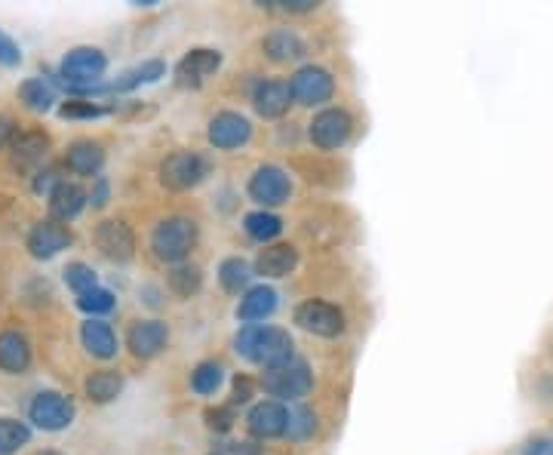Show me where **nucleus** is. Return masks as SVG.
Listing matches in <instances>:
<instances>
[{"instance_id":"f257e3e1","label":"nucleus","mask_w":553,"mask_h":455,"mask_svg":"<svg viewBox=\"0 0 553 455\" xmlns=\"http://www.w3.org/2000/svg\"><path fill=\"white\" fill-rule=\"evenodd\" d=\"M237 354L249 363H259L265 369L280 366L292 360V336L280 326H262V323H246L237 336Z\"/></svg>"},{"instance_id":"f03ea898","label":"nucleus","mask_w":553,"mask_h":455,"mask_svg":"<svg viewBox=\"0 0 553 455\" xmlns=\"http://www.w3.org/2000/svg\"><path fill=\"white\" fill-rule=\"evenodd\" d=\"M197 246V222L185 216H173L154 228L151 234V250L160 262L169 265H185L191 250Z\"/></svg>"},{"instance_id":"7ed1b4c3","label":"nucleus","mask_w":553,"mask_h":455,"mask_svg":"<svg viewBox=\"0 0 553 455\" xmlns=\"http://www.w3.org/2000/svg\"><path fill=\"white\" fill-rule=\"evenodd\" d=\"M262 388L265 394L277 397L280 400H302L311 388H314V372L305 360H286L280 366H271L265 369L262 376Z\"/></svg>"},{"instance_id":"20e7f679","label":"nucleus","mask_w":553,"mask_h":455,"mask_svg":"<svg viewBox=\"0 0 553 455\" xmlns=\"http://www.w3.org/2000/svg\"><path fill=\"white\" fill-rule=\"evenodd\" d=\"M105 71H108V59L96 47H77L62 59L65 84L68 90H77V93H93V87L99 84Z\"/></svg>"},{"instance_id":"39448f33","label":"nucleus","mask_w":553,"mask_h":455,"mask_svg":"<svg viewBox=\"0 0 553 455\" xmlns=\"http://www.w3.org/2000/svg\"><path fill=\"white\" fill-rule=\"evenodd\" d=\"M209 176V160L194 151H176L160 163V182L169 191L197 188Z\"/></svg>"},{"instance_id":"423d86ee","label":"nucleus","mask_w":553,"mask_h":455,"mask_svg":"<svg viewBox=\"0 0 553 455\" xmlns=\"http://www.w3.org/2000/svg\"><path fill=\"white\" fill-rule=\"evenodd\" d=\"M289 93H292V102L299 105H326L335 93V80L326 68H317V65H305L292 74L289 80Z\"/></svg>"},{"instance_id":"0eeeda50","label":"nucleus","mask_w":553,"mask_h":455,"mask_svg":"<svg viewBox=\"0 0 553 455\" xmlns=\"http://www.w3.org/2000/svg\"><path fill=\"white\" fill-rule=\"evenodd\" d=\"M295 323H299L305 333L323 336V339H335L345 333V314L320 299H308L295 308Z\"/></svg>"},{"instance_id":"6e6552de","label":"nucleus","mask_w":553,"mask_h":455,"mask_svg":"<svg viewBox=\"0 0 553 455\" xmlns=\"http://www.w3.org/2000/svg\"><path fill=\"white\" fill-rule=\"evenodd\" d=\"M28 419L44 431H65L74 422V403L59 391H40L28 406Z\"/></svg>"},{"instance_id":"1a4fd4ad","label":"nucleus","mask_w":553,"mask_h":455,"mask_svg":"<svg viewBox=\"0 0 553 455\" xmlns=\"http://www.w3.org/2000/svg\"><path fill=\"white\" fill-rule=\"evenodd\" d=\"M354 133V120L348 111L342 108H326L320 111L314 120H311V142L320 148V151H335L342 148Z\"/></svg>"},{"instance_id":"9d476101","label":"nucleus","mask_w":553,"mask_h":455,"mask_svg":"<svg viewBox=\"0 0 553 455\" xmlns=\"http://www.w3.org/2000/svg\"><path fill=\"white\" fill-rule=\"evenodd\" d=\"M289 194H292V182H289L286 170L271 167V163L259 167L249 179V197L262 206H280L289 200Z\"/></svg>"},{"instance_id":"9b49d317","label":"nucleus","mask_w":553,"mask_h":455,"mask_svg":"<svg viewBox=\"0 0 553 455\" xmlns=\"http://www.w3.org/2000/svg\"><path fill=\"white\" fill-rule=\"evenodd\" d=\"M209 145L212 148H219V151H234L240 145L249 142L252 136V127H249V120L237 111H222L209 120Z\"/></svg>"},{"instance_id":"f8f14e48","label":"nucleus","mask_w":553,"mask_h":455,"mask_svg":"<svg viewBox=\"0 0 553 455\" xmlns=\"http://www.w3.org/2000/svg\"><path fill=\"white\" fill-rule=\"evenodd\" d=\"M96 246L99 253L111 262H130L136 256V237L126 222L108 219L96 228Z\"/></svg>"},{"instance_id":"ddd939ff","label":"nucleus","mask_w":553,"mask_h":455,"mask_svg":"<svg viewBox=\"0 0 553 455\" xmlns=\"http://www.w3.org/2000/svg\"><path fill=\"white\" fill-rule=\"evenodd\" d=\"M219 68H222V53H219V50H206V47L191 50V53L176 65V84H179L182 90H197V87H203V80H206L209 74H216Z\"/></svg>"},{"instance_id":"4468645a","label":"nucleus","mask_w":553,"mask_h":455,"mask_svg":"<svg viewBox=\"0 0 553 455\" xmlns=\"http://www.w3.org/2000/svg\"><path fill=\"white\" fill-rule=\"evenodd\" d=\"M286 425H289V409L277 400H265L259 406L249 409L246 416V428L252 437L259 440H274V437H283L286 434Z\"/></svg>"},{"instance_id":"2eb2a0df","label":"nucleus","mask_w":553,"mask_h":455,"mask_svg":"<svg viewBox=\"0 0 553 455\" xmlns=\"http://www.w3.org/2000/svg\"><path fill=\"white\" fill-rule=\"evenodd\" d=\"M71 231L62 225V222H53V219H47V222H37L34 228H31V234H28V253L34 256V259H53V256H59L62 250H68L71 246Z\"/></svg>"},{"instance_id":"dca6fc26","label":"nucleus","mask_w":553,"mask_h":455,"mask_svg":"<svg viewBox=\"0 0 553 455\" xmlns=\"http://www.w3.org/2000/svg\"><path fill=\"white\" fill-rule=\"evenodd\" d=\"M169 342V329L163 320H145V323H136L130 329V336H126V345L130 351L139 357V360H151L157 357Z\"/></svg>"},{"instance_id":"f3484780","label":"nucleus","mask_w":553,"mask_h":455,"mask_svg":"<svg viewBox=\"0 0 553 455\" xmlns=\"http://www.w3.org/2000/svg\"><path fill=\"white\" fill-rule=\"evenodd\" d=\"M83 206H87V191H83L77 182H59L53 191H50V219L53 222H62L68 225L71 219H77L83 213Z\"/></svg>"},{"instance_id":"a211bd4d","label":"nucleus","mask_w":553,"mask_h":455,"mask_svg":"<svg viewBox=\"0 0 553 455\" xmlns=\"http://www.w3.org/2000/svg\"><path fill=\"white\" fill-rule=\"evenodd\" d=\"M252 105H255V111H259L262 117H268V120L283 117L289 111V105H292L289 84H283V80H265V84L255 87Z\"/></svg>"},{"instance_id":"6ab92c4d","label":"nucleus","mask_w":553,"mask_h":455,"mask_svg":"<svg viewBox=\"0 0 553 455\" xmlns=\"http://www.w3.org/2000/svg\"><path fill=\"white\" fill-rule=\"evenodd\" d=\"M295 265H299V250L289 243H274V246H265V250L259 253V259H255V274L262 277H286L295 271Z\"/></svg>"},{"instance_id":"aec40b11","label":"nucleus","mask_w":553,"mask_h":455,"mask_svg":"<svg viewBox=\"0 0 553 455\" xmlns=\"http://www.w3.org/2000/svg\"><path fill=\"white\" fill-rule=\"evenodd\" d=\"M65 167L74 176H99L105 167V151L99 142H74L65 151Z\"/></svg>"},{"instance_id":"412c9836","label":"nucleus","mask_w":553,"mask_h":455,"mask_svg":"<svg viewBox=\"0 0 553 455\" xmlns=\"http://www.w3.org/2000/svg\"><path fill=\"white\" fill-rule=\"evenodd\" d=\"M31 366V345L22 333H0V369L10 372V376H22Z\"/></svg>"},{"instance_id":"4be33fe9","label":"nucleus","mask_w":553,"mask_h":455,"mask_svg":"<svg viewBox=\"0 0 553 455\" xmlns=\"http://www.w3.org/2000/svg\"><path fill=\"white\" fill-rule=\"evenodd\" d=\"M80 342L99 360H108V357L117 354V336H114L111 323H105V320H93L90 317L87 323H83L80 326Z\"/></svg>"},{"instance_id":"5701e85b","label":"nucleus","mask_w":553,"mask_h":455,"mask_svg":"<svg viewBox=\"0 0 553 455\" xmlns=\"http://www.w3.org/2000/svg\"><path fill=\"white\" fill-rule=\"evenodd\" d=\"M262 50H265V56L271 62H292V59H302L305 56V40L295 34V31L277 28V31H271L262 40Z\"/></svg>"},{"instance_id":"b1692460","label":"nucleus","mask_w":553,"mask_h":455,"mask_svg":"<svg viewBox=\"0 0 553 455\" xmlns=\"http://www.w3.org/2000/svg\"><path fill=\"white\" fill-rule=\"evenodd\" d=\"M277 311V293L271 286H255L249 293L240 299V308H237V317L246 320V323H255V320H265Z\"/></svg>"},{"instance_id":"393cba45","label":"nucleus","mask_w":553,"mask_h":455,"mask_svg":"<svg viewBox=\"0 0 553 455\" xmlns=\"http://www.w3.org/2000/svg\"><path fill=\"white\" fill-rule=\"evenodd\" d=\"M13 151V160L19 163V167H34V163H40L47 157L50 151V136L40 133V130H31V133H19L10 145Z\"/></svg>"},{"instance_id":"a878e982","label":"nucleus","mask_w":553,"mask_h":455,"mask_svg":"<svg viewBox=\"0 0 553 455\" xmlns=\"http://www.w3.org/2000/svg\"><path fill=\"white\" fill-rule=\"evenodd\" d=\"M120 391H123V379L114 369H99L87 379V397L96 403H111L120 397Z\"/></svg>"},{"instance_id":"bb28decb","label":"nucleus","mask_w":553,"mask_h":455,"mask_svg":"<svg viewBox=\"0 0 553 455\" xmlns=\"http://www.w3.org/2000/svg\"><path fill=\"white\" fill-rule=\"evenodd\" d=\"M203 286V271L197 265H176L169 271V289L179 296V299H191L200 293Z\"/></svg>"},{"instance_id":"cd10ccee","label":"nucleus","mask_w":553,"mask_h":455,"mask_svg":"<svg viewBox=\"0 0 553 455\" xmlns=\"http://www.w3.org/2000/svg\"><path fill=\"white\" fill-rule=\"evenodd\" d=\"M19 99L31 108V111H50L56 102V93L44 84V77H28L19 87Z\"/></svg>"},{"instance_id":"c85d7f7f","label":"nucleus","mask_w":553,"mask_h":455,"mask_svg":"<svg viewBox=\"0 0 553 455\" xmlns=\"http://www.w3.org/2000/svg\"><path fill=\"white\" fill-rule=\"evenodd\" d=\"M243 228H246V234L252 237V240H259V243H268V240H274L280 231H283V222L274 216V213H249L246 219H243Z\"/></svg>"},{"instance_id":"c756f323","label":"nucleus","mask_w":553,"mask_h":455,"mask_svg":"<svg viewBox=\"0 0 553 455\" xmlns=\"http://www.w3.org/2000/svg\"><path fill=\"white\" fill-rule=\"evenodd\" d=\"M31 440V428L19 419H0V455H13Z\"/></svg>"},{"instance_id":"7c9ffc66","label":"nucleus","mask_w":553,"mask_h":455,"mask_svg":"<svg viewBox=\"0 0 553 455\" xmlns=\"http://www.w3.org/2000/svg\"><path fill=\"white\" fill-rule=\"evenodd\" d=\"M222 379H225V369H222L219 363L206 360V363H200V366L191 372V388H194L197 394L209 397V394H216V391H219Z\"/></svg>"},{"instance_id":"2f4dec72","label":"nucleus","mask_w":553,"mask_h":455,"mask_svg":"<svg viewBox=\"0 0 553 455\" xmlns=\"http://www.w3.org/2000/svg\"><path fill=\"white\" fill-rule=\"evenodd\" d=\"M249 277H252V268L240 256H231L219 265V280H222V286L228 289V293H240V289H246Z\"/></svg>"},{"instance_id":"473e14b6","label":"nucleus","mask_w":553,"mask_h":455,"mask_svg":"<svg viewBox=\"0 0 553 455\" xmlns=\"http://www.w3.org/2000/svg\"><path fill=\"white\" fill-rule=\"evenodd\" d=\"M163 74H166V65L160 59H151V62H142L136 71L123 74V80H117L114 90H133L139 84H154V80H160Z\"/></svg>"},{"instance_id":"72a5a7b5","label":"nucleus","mask_w":553,"mask_h":455,"mask_svg":"<svg viewBox=\"0 0 553 455\" xmlns=\"http://www.w3.org/2000/svg\"><path fill=\"white\" fill-rule=\"evenodd\" d=\"M314 431H317V416L308 406H299L289 412V425H286L289 440H308Z\"/></svg>"},{"instance_id":"f704fd0d","label":"nucleus","mask_w":553,"mask_h":455,"mask_svg":"<svg viewBox=\"0 0 553 455\" xmlns=\"http://www.w3.org/2000/svg\"><path fill=\"white\" fill-rule=\"evenodd\" d=\"M77 308L80 311H87V314H93V320L99 317V314H108V311H114V296L108 293V289H90V293H83V296H77Z\"/></svg>"},{"instance_id":"c9c22d12","label":"nucleus","mask_w":553,"mask_h":455,"mask_svg":"<svg viewBox=\"0 0 553 455\" xmlns=\"http://www.w3.org/2000/svg\"><path fill=\"white\" fill-rule=\"evenodd\" d=\"M65 283L74 289L77 296H83V293H90V289H96V271L90 265H83V262H71L65 268Z\"/></svg>"},{"instance_id":"e433bc0d","label":"nucleus","mask_w":553,"mask_h":455,"mask_svg":"<svg viewBox=\"0 0 553 455\" xmlns=\"http://www.w3.org/2000/svg\"><path fill=\"white\" fill-rule=\"evenodd\" d=\"M59 114H62V117H68V120H93V117H105L108 111H105L102 105H96V102H77V99H68V102L59 108Z\"/></svg>"},{"instance_id":"4c0bfd02","label":"nucleus","mask_w":553,"mask_h":455,"mask_svg":"<svg viewBox=\"0 0 553 455\" xmlns=\"http://www.w3.org/2000/svg\"><path fill=\"white\" fill-rule=\"evenodd\" d=\"M206 425H209L212 431L225 434V431L234 425V406H219V409H209V412H206Z\"/></svg>"},{"instance_id":"58836bf2","label":"nucleus","mask_w":553,"mask_h":455,"mask_svg":"<svg viewBox=\"0 0 553 455\" xmlns=\"http://www.w3.org/2000/svg\"><path fill=\"white\" fill-rule=\"evenodd\" d=\"M212 455H262V449L249 440H228L212 449Z\"/></svg>"},{"instance_id":"ea45409f","label":"nucleus","mask_w":553,"mask_h":455,"mask_svg":"<svg viewBox=\"0 0 553 455\" xmlns=\"http://www.w3.org/2000/svg\"><path fill=\"white\" fill-rule=\"evenodd\" d=\"M19 62H22V50L13 44V37H7L4 31H0V65L16 68Z\"/></svg>"},{"instance_id":"a19ab883","label":"nucleus","mask_w":553,"mask_h":455,"mask_svg":"<svg viewBox=\"0 0 553 455\" xmlns=\"http://www.w3.org/2000/svg\"><path fill=\"white\" fill-rule=\"evenodd\" d=\"M252 391H255V385L246 379V376H237V382H234V397H231V403L237 406V403H249L252 400Z\"/></svg>"},{"instance_id":"79ce46f5","label":"nucleus","mask_w":553,"mask_h":455,"mask_svg":"<svg viewBox=\"0 0 553 455\" xmlns=\"http://www.w3.org/2000/svg\"><path fill=\"white\" fill-rule=\"evenodd\" d=\"M59 182H62V179L56 176V170H44V173H37V179H34V191H37V194L53 191Z\"/></svg>"},{"instance_id":"37998d69","label":"nucleus","mask_w":553,"mask_h":455,"mask_svg":"<svg viewBox=\"0 0 553 455\" xmlns=\"http://www.w3.org/2000/svg\"><path fill=\"white\" fill-rule=\"evenodd\" d=\"M108 194H111V188H108V179H102V176H99V179H96V188H93V194H90L87 200L96 206V210H102V206L108 203Z\"/></svg>"},{"instance_id":"c03bdc74","label":"nucleus","mask_w":553,"mask_h":455,"mask_svg":"<svg viewBox=\"0 0 553 455\" xmlns=\"http://www.w3.org/2000/svg\"><path fill=\"white\" fill-rule=\"evenodd\" d=\"M280 7L289 13H311L317 10V0H280Z\"/></svg>"},{"instance_id":"a18cd8bd","label":"nucleus","mask_w":553,"mask_h":455,"mask_svg":"<svg viewBox=\"0 0 553 455\" xmlns=\"http://www.w3.org/2000/svg\"><path fill=\"white\" fill-rule=\"evenodd\" d=\"M16 136H19L16 133V123L10 117H0V145H13Z\"/></svg>"},{"instance_id":"49530a36","label":"nucleus","mask_w":553,"mask_h":455,"mask_svg":"<svg viewBox=\"0 0 553 455\" xmlns=\"http://www.w3.org/2000/svg\"><path fill=\"white\" fill-rule=\"evenodd\" d=\"M523 455H553V440H532Z\"/></svg>"},{"instance_id":"de8ad7c7","label":"nucleus","mask_w":553,"mask_h":455,"mask_svg":"<svg viewBox=\"0 0 553 455\" xmlns=\"http://www.w3.org/2000/svg\"><path fill=\"white\" fill-rule=\"evenodd\" d=\"M37 455H62V452H56V449H44V452H37Z\"/></svg>"}]
</instances>
